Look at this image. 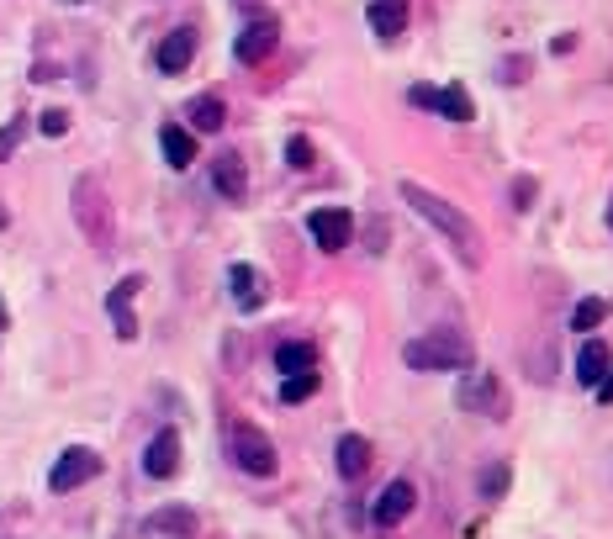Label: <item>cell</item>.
Here are the masks:
<instances>
[{
    "label": "cell",
    "instance_id": "6da1fadb",
    "mask_svg": "<svg viewBox=\"0 0 613 539\" xmlns=\"http://www.w3.org/2000/svg\"><path fill=\"white\" fill-rule=\"evenodd\" d=\"M397 196H402L423 222H429L444 244L455 249L460 265H466V270H481V233H476V222L460 212L455 201H444L439 191H429V185H418V180H397Z\"/></svg>",
    "mask_w": 613,
    "mask_h": 539
},
{
    "label": "cell",
    "instance_id": "7a4b0ae2",
    "mask_svg": "<svg viewBox=\"0 0 613 539\" xmlns=\"http://www.w3.org/2000/svg\"><path fill=\"white\" fill-rule=\"evenodd\" d=\"M69 212H74V228L85 233V244H96V249H111V244H117V212H111V201H106V191H101L96 175H80V180H74Z\"/></svg>",
    "mask_w": 613,
    "mask_h": 539
},
{
    "label": "cell",
    "instance_id": "3957f363",
    "mask_svg": "<svg viewBox=\"0 0 613 539\" xmlns=\"http://www.w3.org/2000/svg\"><path fill=\"white\" fill-rule=\"evenodd\" d=\"M402 360H407V370H418V376H439V370H466V365H471V344L460 339V333H450V328H434V333H423V339L407 344Z\"/></svg>",
    "mask_w": 613,
    "mask_h": 539
},
{
    "label": "cell",
    "instance_id": "277c9868",
    "mask_svg": "<svg viewBox=\"0 0 613 539\" xmlns=\"http://www.w3.org/2000/svg\"><path fill=\"white\" fill-rule=\"evenodd\" d=\"M455 402L466 407V413H476V418H492V423H503L508 407H513L503 376H497V370H487V365H466V370H460Z\"/></svg>",
    "mask_w": 613,
    "mask_h": 539
},
{
    "label": "cell",
    "instance_id": "5b68a950",
    "mask_svg": "<svg viewBox=\"0 0 613 539\" xmlns=\"http://www.w3.org/2000/svg\"><path fill=\"white\" fill-rule=\"evenodd\" d=\"M228 455H233V466L244 471V476H275V466H281V460H275V444L259 434V429H249V423H238L233 429V439H228Z\"/></svg>",
    "mask_w": 613,
    "mask_h": 539
},
{
    "label": "cell",
    "instance_id": "8992f818",
    "mask_svg": "<svg viewBox=\"0 0 613 539\" xmlns=\"http://www.w3.org/2000/svg\"><path fill=\"white\" fill-rule=\"evenodd\" d=\"M90 476H101V455L85 450V444H69L48 471V492H74V487H85Z\"/></svg>",
    "mask_w": 613,
    "mask_h": 539
},
{
    "label": "cell",
    "instance_id": "52a82bcc",
    "mask_svg": "<svg viewBox=\"0 0 613 539\" xmlns=\"http://www.w3.org/2000/svg\"><path fill=\"white\" fill-rule=\"evenodd\" d=\"M307 233H312V244H318L323 254H339L349 244V233H355V217H349L344 207H318L307 217Z\"/></svg>",
    "mask_w": 613,
    "mask_h": 539
},
{
    "label": "cell",
    "instance_id": "ba28073f",
    "mask_svg": "<svg viewBox=\"0 0 613 539\" xmlns=\"http://www.w3.org/2000/svg\"><path fill=\"white\" fill-rule=\"evenodd\" d=\"M413 508H418V487H413L407 476H397V481H386V487H381V497H376V508H370V518H376L381 529H397Z\"/></svg>",
    "mask_w": 613,
    "mask_h": 539
},
{
    "label": "cell",
    "instance_id": "9c48e42d",
    "mask_svg": "<svg viewBox=\"0 0 613 539\" xmlns=\"http://www.w3.org/2000/svg\"><path fill=\"white\" fill-rule=\"evenodd\" d=\"M275 43H281V27H275V16H259V22H249L244 32H238L233 53H238V64H265L270 53H275Z\"/></svg>",
    "mask_w": 613,
    "mask_h": 539
},
{
    "label": "cell",
    "instance_id": "30bf717a",
    "mask_svg": "<svg viewBox=\"0 0 613 539\" xmlns=\"http://www.w3.org/2000/svg\"><path fill=\"white\" fill-rule=\"evenodd\" d=\"M175 471H180V434L175 429H159L154 439H148V450H143V476L170 481Z\"/></svg>",
    "mask_w": 613,
    "mask_h": 539
},
{
    "label": "cell",
    "instance_id": "8fae6325",
    "mask_svg": "<svg viewBox=\"0 0 613 539\" xmlns=\"http://www.w3.org/2000/svg\"><path fill=\"white\" fill-rule=\"evenodd\" d=\"M143 291V275H127V281H117V291L106 296V312L111 323H117V339H138V318H133V296Z\"/></svg>",
    "mask_w": 613,
    "mask_h": 539
},
{
    "label": "cell",
    "instance_id": "7c38bea8",
    "mask_svg": "<svg viewBox=\"0 0 613 539\" xmlns=\"http://www.w3.org/2000/svg\"><path fill=\"white\" fill-rule=\"evenodd\" d=\"M191 59H196V32H191V27H175V32L159 43V53H154V64H159L164 74H185V69H191Z\"/></svg>",
    "mask_w": 613,
    "mask_h": 539
},
{
    "label": "cell",
    "instance_id": "4fadbf2b",
    "mask_svg": "<svg viewBox=\"0 0 613 539\" xmlns=\"http://www.w3.org/2000/svg\"><path fill=\"white\" fill-rule=\"evenodd\" d=\"M212 185H217V191L228 196V201H244V196H249V175H244V159H238L233 148H228V154H217V159H212Z\"/></svg>",
    "mask_w": 613,
    "mask_h": 539
},
{
    "label": "cell",
    "instance_id": "5bb4252c",
    "mask_svg": "<svg viewBox=\"0 0 613 539\" xmlns=\"http://www.w3.org/2000/svg\"><path fill=\"white\" fill-rule=\"evenodd\" d=\"M228 286H233V302L238 307H244V312H259V307H265V275H259L254 265H233L228 270Z\"/></svg>",
    "mask_w": 613,
    "mask_h": 539
},
{
    "label": "cell",
    "instance_id": "9a60e30c",
    "mask_svg": "<svg viewBox=\"0 0 613 539\" xmlns=\"http://www.w3.org/2000/svg\"><path fill=\"white\" fill-rule=\"evenodd\" d=\"M333 466H339L344 481H360L370 471V439L365 434H344L339 450H333Z\"/></svg>",
    "mask_w": 613,
    "mask_h": 539
},
{
    "label": "cell",
    "instance_id": "2e32d148",
    "mask_svg": "<svg viewBox=\"0 0 613 539\" xmlns=\"http://www.w3.org/2000/svg\"><path fill=\"white\" fill-rule=\"evenodd\" d=\"M159 148H164V164H170V170H191L196 164V138H191V127H180V122H170L159 133Z\"/></svg>",
    "mask_w": 613,
    "mask_h": 539
},
{
    "label": "cell",
    "instance_id": "e0dca14e",
    "mask_svg": "<svg viewBox=\"0 0 613 539\" xmlns=\"http://www.w3.org/2000/svg\"><path fill=\"white\" fill-rule=\"evenodd\" d=\"M613 370V355H608V344L603 339H587L582 344V355H577V381L582 386H598L603 376Z\"/></svg>",
    "mask_w": 613,
    "mask_h": 539
},
{
    "label": "cell",
    "instance_id": "ac0fdd59",
    "mask_svg": "<svg viewBox=\"0 0 613 539\" xmlns=\"http://www.w3.org/2000/svg\"><path fill=\"white\" fill-rule=\"evenodd\" d=\"M407 27V0H370V32L397 37Z\"/></svg>",
    "mask_w": 613,
    "mask_h": 539
},
{
    "label": "cell",
    "instance_id": "d6986e66",
    "mask_svg": "<svg viewBox=\"0 0 613 539\" xmlns=\"http://www.w3.org/2000/svg\"><path fill=\"white\" fill-rule=\"evenodd\" d=\"M185 117H191L196 133H217V127L228 122V106H222V96H196L191 106H185Z\"/></svg>",
    "mask_w": 613,
    "mask_h": 539
},
{
    "label": "cell",
    "instance_id": "ffe728a7",
    "mask_svg": "<svg viewBox=\"0 0 613 539\" xmlns=\"http://www.w3.org/2000/svg\"><path fill=\"white\" fill-rule=\"evenodd\" d=\"M275 370H281V376H302V370H318V349L291 339V344L275 349Z\"/></svg>",
    "mask_w": 613,
    "mask_h": 539
},
{
    "label": "cell",
    "instance_id": "44dd1931",
    "mask_svg": "<svg viewBox=\"0 0 613 539\" xmlns=\"http://www.w3.org/2000/svg\"><path fill=\"white\" fill-rule=\"evenodd\" d=\"M434 111H439V117H450V122H471V117H476L466 85H444L439 96H434Z\"/></svg>",
    "mask_w": 613,
    "mask_h": 539
},
{
    "label": "cell",
    "instance_id": "7402d4cb",
    "mask_svg": "<svg viewBox=\"0 0 613 539\" xmlns=\"http://www.w3.org/2000/svg\"><path fill=\"white\" fill-rule=\"evenodd\" d=\"M608 312H613L608 296H582L577 312H571V328H577V333H592V328H598V323L608 318Z\"/></svg>",
    "mask_w": 613,
    "mask_h": 539
},
{
    "label": "cell",
    "instance_id": "603a6c76",
    "mask_svg": "<svg viewBox=\"0 0 613 539\" xmlns=\"http://www.w3.org/2000/svg\"><path fill=\"white\" fill-rule=\"evenodd\" d=\"M312 392H318V370H302V376H286L281 402H307Z\"/></svg>",
    "mask_w": 613,
    "mask_h": 539
},
{
    "label": "cell",
    "instance_id": "cb8c5ba5",
    "mask_svg": "<svg viewBox=\"0 0 613 539\" xmlns=\"http://www.w3.org/2000/svg\"><path fill=\"white\" fill-rule=\"evenodd\" d=\"M148 529H175V534H191V529H196V513H185V508L154 513V518H148Z\"/></svg>",
    "mask_w": 613,
    "mask_h": 539
},
{
    "label": "cell",
    "instance_id": "d4e9b609",
    "mask_svg": "<svg viewBox=\"0 0 613 539\" xmlns=\"http://www.w3.org/2000/svg\"><path fill=\"white\" fill-rule=\"evenodd\" d=\"M534 196H540V180H534V175H518V180H513V207H518V212H529V207H534Z\"/></svg>",
    "mask_w": 613,
    "mask_h": 539
},
{
    "label": "cell",
    "instance_id": "484cf974",
    "mask_svg": "<svg viewBox=\"0 0 613 539\" xmlns=\"http://www.w3.org/2000/svg\"><path fill=\"white\" fill-rule=\"evenodd\" d=\"M508 492V466L497 460V466H487V476H481V497H503Z\"/></svg>",
    "mask_w": 613,
    "mask_h": 539
},
{
    "label": "cell",
    "instance_id": "4316f807",
    "mask_svg": "<svg viewBox=\"0 0 613 539\" xmlns=\"http://www.w3.org/2000/svg\"><path fill=\"white\" fill-rule=\"evenodd\" d=\"M286 164L291 170H312V143L307 138H286Z\"/></svg>",
    "mask_w": 613,
    "mask_h": 539
},
{
    "label": "cell",
    "instance_id": "83f0119b",
    "mask_svg": "<svg viewBox=\"0 0 613 539\" xmlns=\"http://www.w3.org/2000/svg\"><path fill=\"white\" fill-rule=\"evenodd\" d=\"M37 127H43L48 138H64V133H69V111L53 106V111H43V122H37Z\"/></svg>",
    "mask_w": 613,
    "mask_h": 539
},
{
    "label": "cell",
    "instance_id": "f1b7e54d",
    "mask_svg": "<svg viewBox=\"0 0 613 539\" xmlns=\"http://www.w3.org/2000/svg\"><path fill=\"white\" fill-rule=\"evenodd\" d=\"M503 80H508V85L529 80V59H524V64H518V59H508V64H503Z\"/></svg>",
    "mask_w": 613,
    "mask_h": 539
},
{
    "label": "cell",
    "instance_id": "f546056e",
    "mask_svg": "<svg viewBox=\"0 0 613 539\" xmlns=\"http://www.w3.org/2000/svg\"><path fill=\"white\" fill-rule=\"evenodd\" d=\"M592 392H598V402H603V407H613V376H603L598 386H592Z\"/></svg>",
    "mask_w": 613,
    "mask_h": 539
},
{
    "label": "cell",
    "instance_id": "4dcf8cb0",
    "mask_svg": "<svg viewBox=\"0 0 613 539\" xmlns=\"http://www.w3.org/2000/svg\"><path fill=\"white\" fill-rule=\"evenodd\" d=\"M608 228H613V196H608Z\"/></svg>",
    "mask_w": 613,
    "mask_h": 539
},
{
    "label": "cell",
    "instance_id": "1f68e13d",
    "mask_svg": "<svg viewBox=\"0 0 613 539\" xmlns=\"http://www.w3.org/2000/svg\"><path fill=\"white\" fill-rule=\"evenodd\" d=\"M0 228H6V207H0Z\"/></svg>",
    "mask_w": 613,
    "mask_h": 539
},
{
    "label": "cell",
    "instance_id": "d6a6232c",
    "mask_svg": "<svg viewBox=\"0 0 613 539\" xmlns=\"http://www.w3.org/2000/svg\"><path fill=\"white\" fill-rule=\"evenodd\" d=\"M0 323H6V302H0Z\"/></svg>",
    "mask_w": 613,
    "mask_h": 539
},
{
    "label": "cell",
    "instance_id": "836d02e7",
    "mask_svg": "<svg viewBox=\"0 0 613 539\" xmlns=\"http://www.w3.org/2000/svg\"><path fill=\"white\" fill-rule=\"evenodd\" d=\"M74 6H80V0H74Z\"/></svg>",
    "mask_w": 613,
    "mask_h": 539
}]
</instances>
